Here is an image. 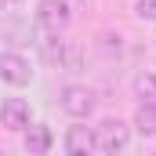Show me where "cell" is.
<instances>
[{
    "instance_id": "cell-13",
    "label": "cell",
    "mask_w": 156,
    "mask_h": 156,
    "mask_svg": "<svg viewBox=\"0 0 156 156\" xmlns=\"http://www.w3.org/2000/svg\"><path fill=\"white\" fill-rule=\"evenodd\" d=\"M0 156H4V153H0Z\"/></svg>"
},
{
    "instance_id": "cell-9",
    "label": "cell",
    "mask_w": 156,
    "mask_h": 156,
    "mask_svg": "<svg viewBox=\"0 0 156 156\" xmlns=\"http://www.w3.org/2000/svg\"><path fill=\"white\" fill-rule=\"evenodd\" d=\"M134 91H138L142 105H156V76H138L134 80Z\"/></svg>"
},
{
    "instance_id": "cell-7",
    "label": "cell",
    "mask_w": 156,
    "mask_h": 156,
    "mask_svg": "<svg viewBox=\"0 0 156 156\" xmlns=\"http://www.w3.org/2000/svg\"><path fill=\"white\" fill-rule=\"evenodd\" d=\"M51 131L44 127V123H33V127H26V149H29V156H44L47 149H51Z\"/></svg>"
},
{
    "instance_id": "cell-2",
    "label": "cell",
    "mask_w": 156,
    "mask_h": 156,
    "mask_svg": "<svg viewBox=\"0 0 156 156\" xmlns=\"http://www.w3.org/2000/svg\"><path fill=\"white\" fill-rule=\"evenodd\" d=\"M37 22L44 33H51V37H58L66 26H69V4L66 0H44L37 11Z\"/></svg>"
},
{
    "instance_id": "cell-1",
    "label": "cell",
    "mask_w": 156,
    "mask_h": 156,
    "mask_svg": "<svg viewBox=\"0 0 156 156\" xmlns=\"http://www.w3.org/2000/svg\"><path fill=\"white\" fill-rule=\"evenodd\" d=\"M127 138H131V131H127L123 120H102V123L94 127V145H98L102 153H120V149L127 145Z\"/></svg>"
},
{
    "instance_id": "cell-8",
    "label": "cell",
    "mask_w": 156,
    "mask_h": 156,
    "mask_svg": "<svg viewBox=\"0 0 156 156\" xmlns=\"http://www.w3.org/2000/svg\"><path fill=\"white\" fill-rule=\"evenodd\" d=\"M134 127H138V134H156V105H138Z\"/></svg>"
},
{
    "instance_id": "cell-6",
    "label": "cell",
    "mask_w": 156,
    "mask_h": 156,
    "mask_svg": "<svg viewBox=\"0 0 156 156\" xmlns=\"http://www.w3.org/2000/svg\"><path fill=\"white\" fill-rule=\"evenodd\" d=\"M98 149L94 145V131L91 127H69V134H66V153L69 156H91Z\"/></svg>"
},
{
    "instance_id": "cell-12",
    "label": "cell",
    "mask_w": 156,
    "mask_h": 156,
    "mask_svg": "<svg viewBox=\"0 0 156 156\" xmlns=\"http://www.w3.org/2000/svg\"><path fill=\"white\" fill-rule=\"evenodd\" d=\"M0 4H4V0H0Z\"/></svg>"
},
{
    "instance_id": "cell-3",
    "label": "cell",
    "mask_w": 156,
    "mask_h": 156,
    "mask_svg": "<svg viewBox=\"0 0 156 156\" xmlns=\"http://www.w3.org/2000/svg\"><path fill=\"white\" fill-rule=\"evenodd\" d=\"M0 80H7L15 87H26L33 80V69L22 55H0Z\"/></svg>"
},
{
    "instance_id": "cell-10",
    "label": "cell",
    "mask_w": 156,
    "mask_h": 156,
    "mask_svg": "<svg viewBox=\"0 0 156 156\" xmlns=\"http://www.w3.org/2000/svg\"><path fill=\"white\" fill-rule=\"evenodd\" d=\"M138 18H149V22H156V0H138Z\"/></svg>"
},
{
    "instance_id": "cell-5",
    "label": "cell",
    "mask_w": 156,
    "mask_h": 156,
    "mask_svg": "<svg viewBox=\"0 0 156 156\" xmlns=\"http://www.w3.org/2000/svg\"><path fill=\"white\" fill-rule=\"evenodd\" d=\"M0 123L11 127V131H26L29 127V105L22 98H4L0 105Z\"/></svg>"
},
{
    "instance_id": "cell-4",
    "label": "cell",
    "mask_w": 156,
    "mask_h": 156,
    "mask_svg": "<svg viewBox=\"0 0 156 156\" xmlns=\"http://www.w3.org/2000/svg\"><path fill=\"white\" fill-rule=\"evenodd\" d=\"M62 109H66L69 116H91V109H94V91H87V87H66V91H62Z\"/></svg>"
},
{
    "instance_id": "cell-11",
    "label": "cell",
    "mask_w": 156,
    "mask_h": 156,
    "mask_svg": "<svg viewBox=\"0 0 156 156\" xmlns=\"http://www.w3.org/2000/svg\"><path fill=\"white\" fill-rule=\"evenodd\" d=\"M15 4H18V0H15Z\"/></svg>"
}]
</instances>
